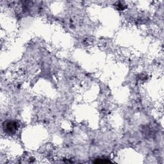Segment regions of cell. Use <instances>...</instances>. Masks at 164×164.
Returning a JSON list of instances; mask_svg holds the SVG:
<instances>
[{
	"label": "cell",
	"mask_w": 164,
	"mask_h": 164,
	"mask_svg": "<svg viewBox=\"0 0 164 164\" xmlns=\"http://www.w3.org/2000/svg\"><path fill=\"white\" fill-rule=\"evenodd\" d=\"M5 128H6V132L8 133H13L16 132L17 128V125L16 122H12L10 121L6 124V126H5Z\"/></svg>",
	"instance_id": "cell-1"
}]
</instances>
